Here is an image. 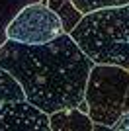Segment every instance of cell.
<instances>
[{
	"instance_id": "15",
	"label": "cell",
	"mask_w": 129,
	"mask_h": 131,
	"mask_svg": "<svg viewBox=\"0 0 129 131\" xmlns=\"http://www.w3.org/2000/svg\"><path fill=\"white\" fill-rule=\"evenodd\" d=\"M0 104H2V102H0Z\"/></svg>"
},
{
	"instance_id": "13",
	"label": "cell",
	"mask_w": 129,
	"mask_h": 131,
	"mask_svg": "<svg viewBox=\"0 0 129 131\" xmlns=\"http://www.w3.org/2000/svg\"><path fill=\"white\" fill-rule=\"evenodd\" d=\"M123 112H129V84H127V92L123 98Z\"/></svg>"
},
{
	"instance_id": "4",
	"label": "cell",
	"mask_w": 129,
	"mask_h": 131,
	"mask_svg": "<svg viewBox=\"0 0 129 131\" xmlns=\"http://www.w3.org/2000/svg\"><path fill=\"white\" fill-rule=\"evenodd\" d=\"M63 24L45 0H35L22 6L6 24V37L18 43L39 45L63 35Z\"/></svg>"
},
{
	"instance_id": "6",
	"label": "cell",
	"mask_w": 129,
	"mask_h": 131,
	"mask_svg": "<svg viewBox=\"0 0 129 131\" xmlns=\"http://www.w3.org/2000/svg\"><path fill=\"white\" fill-rule=\"evenodd\" d=\"M94 121L78 108H63L49 114V129L53 131H92Z\"/></svg>"
},
{
	"instance_id": "12",
	"label": "cell",
	"mask_w": 129,
	"mask_h": 131,
	"mask_svg": "<svg viewBox=\"0 0 129 131\" xmlns=\"http://www.w3.org/2000/svg\"><path fill=\"white\" fill-rule=\"evenodd\" d=\"M6 39H8V37H6V22H2V20H0V45L4 43Z\"/></svg>"
},
{
	"instance_id": "1",
	"label": "cell",
	"mask_w": 129,
	"mask_h": 131,
	"mask_svg": "<svg viewBox=\"0 0 129 131\" xmlns=\"http://www.w3.org/2000/svg\"><path fill=\"white\" fill-rule=\"evenodd\" d=\"M94 61L78 47L70 33L53 41L26 45L6 39L0 45V67L22 84L26 100L45 114L76 108Z\"/></svg>"
},
{
	"instance_id": "11",
	"label": "cell",
	"mask_w": 129,
	"mask_h": 131,
	"mask_svg": "<svg viewBox=\"0 0 129 131\" xmlns=\"http://www.w3.org/2000/svg\"><path fill=\"white\" fill-rule=\"evenodd\" d=\"M112 129H117V131H123L129 129V112H123V114L117 117V121L112 125Z\"/></svg>"
},
{
	"instance_id": "8",
	"label": "cell",
	"mask_w": 129,
	"mask_h": 131,
	"mask_svg": "<svg viewBox=\"0 0 129 131\" xmlns=\"http://www.w3.org/2000/svg\"><path fill=\"white\" fill-rule=\"evenodd\" d=\"M16 100H26L24 88L12 72L0 67V102H16Z\"/></svg>"
},
{
	"instance_id": "9",
	"label": "cell",
	"mask_w": 129,
	"mask_h": 131,
	"mask_svg": "<svg viewBox=\"0 0 129 131\" xmlns=\"http://www.w3.org/2000/svg\"><path fill=\"white\" fill-rule=\"evenodd\" d=\"M70 2L82 14H88V12H94V10H102V8H115V6L129 4V0H70Z\"/></svg>"
},
{
	"instance_id": "3",
	"label": "cell",
	"mask_w": 129,
	"mask_h": 131,
	"mask_svg": "<svg viewBox=\"0 0 129 131\" xmlns=\"http://www.w3.org/2000/svg\"><path fill=\"white\" fill-rule=\"evenodd\" d=\"M129 84V69L107 63H94L86 80L84 100L94 123L112 127L123 114V98Z\"/></svg>"
},
{
	"instance_id": "14",
	"label": "cell",
	"mask_w": 129,
	"mask_h": 131,
	"mask_svg": "<svg viewBox=\"0 0 129 131\" xmlns=\"http://www.w3.org/2000/svg\"><path fill=\"white\" fill-rule=\"evenodd\" d=\"M53 2H63V0H53Z\"/></svg>"
},
{
	"instance_id": "2",
	"label": "cell",
	"mask_w": 129,
	"mask_h": 131,
	"mask_svg": "<svg viewBox=\"0 0 129 131\" xmlns=\"http://www.w3.org/2000/svg\"><path fill=\"white\" fill-rule=\"evenodd\" d=\"M70 37L94 63L129 69V4L84 14Z\"/></svg>"
},
{
	"instance_id": "5",
	"label": "cell",
	"mask_w": 129,
	"mask_h": 131,
	"mask_svg": "<svg viewBox=\"0 0 129 131\" xmlns=\"http://www.w3.org/2000/svg\"><path fill=\"white\" fill-rule=\"evenodd\" d=\"M47 131L49 114L27 100L0 104V131Z\"/></svg>"
},
{
	"instance_id": "7",
	"label": "cell",
	"mask_w": 129,
	"mask_h": 131,
	"mask_svg": "<svg viewBox=\"0 0 129 131\" xmlns=\"http://www.w3.org/2000/svg\"><path fill=\"white\" fill-rule=\"evenodd\" d=\"M47 6L51 10H55V14L59 16L61 24H63V31L64 33H70L74 29V26L82 20V14L78 8H76L70 0H63V2H53V0H45Z\"/></svg>"
},
{
	"instance_id": "10",
	"label": "cell",
	"mask_w": 129,
	"mask_h": 131,
	"mask_svg": "<svg viewBox=\"0 0 129 131\" xmlns=\"http://www.w3.org/2000/svg\"><path fill=\"white\" fill-rule=\"evenodd\" d=\"M29 2H35V0H0V20L8 24L22 6L29 4Z\"/></svg>"
}]
</instances>
